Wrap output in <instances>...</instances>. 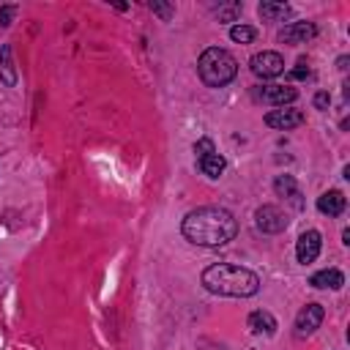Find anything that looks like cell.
Masks as SVG:
<instances>
[{
	"mask_svg": "<svg viewBox=\"0 0 350 350\" xmlns=\"http://www.w3.org/2000/svg\"><path fill=\"white\" fill-rule=\"evenodd\" d=\"M180 232L194 246H224L235 238L238 221L230 211H224L219 205H202V208H194L186 213Z\"/></svg>",
	"mask_w": 350,
	"mask_h": 350,
	"instance_id": "1",
	"label": "cell"
},
{
	"mask_svg": "<svg viewBox=\"0 0 350 350\" xmlns=\"http://www.w3.org/2000/svg\"><path fill=\"white\" fill-rule=\"evenodd\" d=\"M202 287L216 295L230 298H249L260 290V276L249 268L232 265V262H216L202 271Z\"/></svg>",
	"mask_w": 350,
	"mask_h": 350,
	"instance_id": "2",
	"label": "cell"
},
{
	"mask_svg": "<svg viewBox=\"0 0 350 350\" xmlns=\"http://www.w3.org/2000/svg\"><path fill=\"white\" fill-rule=\"evenodd\" d=\"M197 71H200V79L208 85V88H224L227 82L235 79L238 74V60L221 49V46H211L200 55L197 60Z\"/></svg>",
	"mask_w": 350,
	"mask_h": 350,
	"instance_id": "3",
	"label": "cell"
},
{
	"mask_svg": "<svg viewBox=\"0 0 350 350\" xmlns=\"http://www.w3.org/2000/svg\"><path fill=\"white\" fill-rule=\"evenodd\" d=\"M254 227L265 235H276L287 227V213L279 205H260L254 211Z\"/></svg>",
	"mask_w": 350,
	"mask_h": 350,
	"instance_id": "4",
	"label": "cell"
},
{
	"mask_svg": "<svg viewBox=\"0 0 350 350\" xmlns=\"http://www.w3.org/2000/svg\"><path fill=\"white\" fill-rule=\"evenodd\" d=\"M249 68L254 77H262V79H273L284 71V57L273 49H265V52H257L252 60H249Z\"/></svg>",
	"mask_w": 350,
	"mask_h": 350,
	"instance_id": "5",
	"label": "cell"
},
{
	"mask_svg": "<svg viewBox=\"0 0 350 350\" xmlns=\"http://www.w3.org/2000/svg\"><path fill=\"white\" fill-rule=\"evenodd\" d=\"M323 317H325V312H323V306H320V304H306V306L295 314V331H293V334H295L298 339H304V336L314 334V331L320 328Z\"/></svg>",
	"mask_w": 350,
	"mask_h": 350,
	"instance_id": "6",
	"label": "cell"
},
{
	"mask_svg": "<svg viewBox=\"0 0 350 350\" xmlns=\"http://www.w3.org/2000/svg\"><path fill=\"white\" fill-rule=\"evenodd\" d=\"M304 120H306L304 112H301V109H293V107H276V109H271V112L265 115V126L279 129V131H290V129L301 126Z\"/></svg>",
	"mask_w": 350,
	"mask_h": 350,
	"instance_id": "7",
	"label": "cell"
},
{
	"mask_svg": "<svg viewBox=\"0 0 350 350\" xmlns=\"http://www.w3.org/2000/svg\"><path fill=\"white\" fill-rule=\"evenodd\" d=\"M320 246H323V235H320L317 230L301 232V235H298V243H295V257H298V262H304V265L314 262L317 254H320Z\"/></svg>",
	"mask_w": 350,
	"mask_h": 350,
	"instance_id": "8",
	"label": "cell"
},
{
	"mask_svg": "<svg viewBox=\"0 0 350 350\" xmlns=\"http://www.w3.org/2000/svg\"><path fill=\"white\" fill-rule=\"evenodd\" d=\"M314 36H317V27L312 22H290L287 27L279 30V41H284V44H304Z\"/></svg>",
	"mask_w": 350,
	"mask_h": 350,
	"instance_id": "9",
	"label": "cell"
},
{
	"mask_svg": "<svg viewBox=\"0 0 350 350\" xmlns=\"http://www.w3.org/2000/svg\"><path fill=\"white\" fill-rule=\"evenodd\" d=\"M260 98L265 104H271V107H284V104H290V101L298 98V90L290 88V85H265L260 90Z\"/></svg>",
	"mask_w": 350,
	"mask_h": 350,
	"instance_id": "10",
	"label": "cell"
},
{
	"mask_svg": "<svg viewBox=\"0 0 350 350\" xmlns=\"http://www.w3.org/2000/svg\"><path fill=\"white\" fill-rule=\"evenodd\" d=\"M309 284L317 287V290H325V287L328 290H339L345 284V273L339 268H323V271H317V273L309 276Z\"/></svg>",
	"mask_w": 350,
	"mask_h": 350,
	"instance_id": "11",
	"label": "cell"
},
{
	"mask_svg": "<svg viewBox=\"0 0 350 350\" xmlns=\"http://www.w3.org/2000/svg\"><path fill=\"white\" fill-rule=\"evenodd\" d=\"M345 205H347V200H345V194L336 191V189H331V191H325V194L317 197V211L325 213V216H339V213L345 211Z\"/></svg>",
	"mask_w": 350,
	"mask_h": 350,
	"instance_id": "12",
	"label": "cell"
},
{
	"mask_svg": "<svg viewBox=\"0 0 350 350\" xmlns=\"http://www.w3.org/2000/svg\"><path fill=\"white\" fill-rule=\"evenodd\" d=\"M273 191H276L279 197L290 200L295 208H304V200H301V191H298V186H295V178H293V175H279V178L273 180Z\"/></svg>",
	"mask_w": 350,
	"mask_h": 350,
	"instance_id": "13",
	"label": "cell"
},
{
	"mask_svg": "<svg viewBox=\"0 0 350 350\" xmlns=\"http://www.w3.org/2000/svg\"><path fill=\"white\" fill-rule=\"evenodd\" d=\"M246 323H249L252 334H265V336H271V334L276 331V317H273L271 312H265V309H257V312H252Z\"/></svg>",
	"mask_w": 350,
	"mask_h": 350,
	"instance_id": "14",
	"label": "cell"
},
{
	"mask_svg": "<svg viewBox=\"0 0 350 350\" xmlns=\"http://www.w3.org/2000/svg\"><path fill=\"white\" fill-rule=\"evenodd\" d=\"M0 79H3L5 88H14V85H16V68H14L11 46H8V44L0 49Z\"/></svg>",
	"mask_w": 350,
	"mask_h": 350,
	"instance_id": "15",
	"label": "cell"
},
{
	"mask_svg": "<svg viewBox=\"0 0 350 350\" xmlns=\"http://www.w3.org/2000/svg\"><path fill=\"white\" fill-rule=\"evenodd\" d=\"M197 164H200L202 175H208V178H219V175L224 172V167H227V161H224L219 153H208V156L197 159Z\"/></svg>",
	"mask_w": 350,
	"mask_h": 350,
	"instance_id": "16",
	"label": "cell"
},
{
	"mask_svg": "<svg viewBox=\"0 0 350 350\" xmlns=\"http://www.w3.org/2000/svg\"><path fill=\"white\" fill-rule=\"evenodd\" d=\"M257 11L265 22H282L290 16V5H284V3H260Z\"/></svg>",
	"mask_w": 350,
	"mask_h": 350,
	"instance_id": "17",
	"label": "cell"
},
{
	"mask_svg": "<svg viewBox=\"0 0 350 350\" xmlns=\"http://www.w3.org/2000/svg\"><path fill=\"white\" fill-rule=\"evenodd\" d=\"M254 36H257V30L249 27V25H232V27H230V38H232L235 44H252Z\"/></svg>",
	"mask_w": 350,
	"mask_h": 350,
	"instance_id": "18",
	"label": "cell"
},
{
	"mask_svg": "<svg viewBox=\"0 0 350 350\" xmlns=\"http://www.w3.org/2000/svg\"><path fill=\"white\" fill-rule=\"evenodd\" d=\"M238 14H241V5L238 3H230V5H221L219 8V19H224V22H232Z\"/></svg>",
	"mask_w": 350,
	"mask_h": 350,
	"instance_id": "19",
	"label": "cell"
},
{
	"mask_svg": "<svg viewBox=\"0 0 350 350\" xmlns=\"http://www.w3.org/2000/svg\"><path fill=\"white\" fill-rule=\"evenodd\" d=\"M194 153H197V159H202V156H208V153H216V150H213V142H211L208 137H202L200 142H194Z\"/></svg>",
	"mask_w": 350,
	"mask_h": 350,
	"instance_id": "20",
	"label": "cell"
},
{
	"mask_svg": "<svg viewBox=\"0 0 350 350\" xmlns=\"http://www.w3.org/2000/svg\"><path fill=\"white\" fill-rule=\"evenodd\" d=\"M309 74H312V71H309V68H306V63L301 60V63H298V68H293V71H290V79H306Z\"/></svg>",
	"mask_w": 350,
	"mask_h": 350,
	"instance_id": "21",
	"label": "cell"
},
{
	"mask_svg": "<svg viewBox=\"0 0 350 350\" xmlns=\"http://www.w3.org/2000/svg\"><path fill=\"white\" fill-rule=\"evenodd\" d=\"M328 104H331V96H328L325 90H320V93L314 96V107H317V109H328Z\"/></svg>",
	"mask_w": 350,
	"mask_h": 350,
	"instance_id": "22",
	"label": "cell"
},
{
	"mask_svg": "<svg viewBox=\"0 0 350 350\" xmlns=\"http://www.w3.org/2000/svg\"><path fill=\"white\" fill-rule=\"evenodd\" d=\"M14 11H16L14 5H3V8H0V25H3V27H5V25H11V16H14Z\"/></svg>",
	"mask_w": 350,
	"mask_h": 350,
	"instance_id": "23",
	"label": "cell"
},
{
	"mask_svg": "<svg viewBox=\"0 0 350 350\" xmlns=\"http://www.w3.org/2000/svg\"><path fill=\"white\" fill-rule=\"evenodd\" d=\"M150 8H153V11H156V14H161V16H164V19H170V11H172V8H170V5H159V3H150Z\"/></svg>",
	"mask_w": 350,
	"mask_h": 350,
	"instance_id": "24",
	"label": "cell"
}]
</instances>
